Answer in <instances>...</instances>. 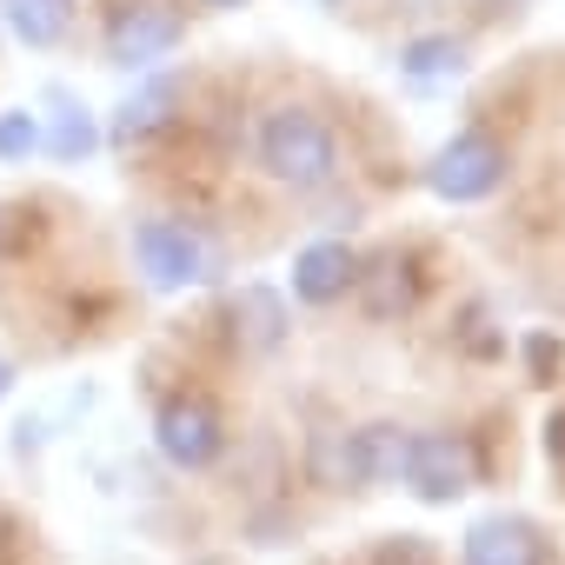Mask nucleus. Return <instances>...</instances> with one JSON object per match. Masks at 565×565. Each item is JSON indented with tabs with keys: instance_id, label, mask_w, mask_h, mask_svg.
Listing matches in <instances>:
<instances>
[{
	"instance_id": "9d476101",
	"label": "nucleus",
	"mask_w": 565,
	"mask_h": 565,
	"mask_svg": "<svg viewBox=\"0 0 565 565\" xmlns=\"http://www.w3.org/2000/svg\"><path fill=\"white\" fill-rule=\"evenodd\" d=\"M226 313H233V340L246 353H273L279 340H287V300H279L273 287H239Z\"/></svg>"
},
{
	"instance_id": "ddd939ff",
	"label": "nucleus",
	"mask_w": 565,
	"mask_h": 565,
	"mask_svg": "<svg viewBox=\"0 0 565 565\" xmlns=\"http://www.w3.org/2000/svg\"><path fill=\"white\" fill-rule=\"evenodd\" d=\"M167 114H173V81H147L127 107H120V120H114V140H147V134H160L167 127Z\"/></svg>"
},
{
	"instance_id": "aec40b11",
	"label": "nucleus",
	"mask_w": 565,
	"mask_h": 565,
	"mask_svg": "<svg viewBox=\"0 0 565 565\" xmlns=\"http://www.w3.org/2000/svg\"><path fill=\"white\" fill-rule=\"evenodd\" d=\"M8 393H14V366H8V360H0V399H8Z\"/></svg>"
},
{
	"instance_id": "0eeeda50",
	"label": "nucleus",
	"mask_w": 565,
	"mask_h": 565,
	"mask_svg": "<svg viewBox=\"0 0 565 565\" xmlns=\"http://www.w3.org/2000/svg\"><path fill=\"white\" fill-rule=\"evenodd\" d=\"M459 565H545V532L525 512H486L466 525Z\"/></svg>"
},
{
	"instance_id": "7ed1b4c3",
	"label": "nucleus",
	"mask_w": 565,
	"mask_h": 565,
	"mask_svg": "<svg viewBox=\"0 0 565 565\" xmlns=\"http://www.w3.org/2000/svg\"><path fill=\"white\" fill-rule=\"evenodd\" d=\"M499 180H505V147L492 134H479V127L472 134H452L433 153V167H426V186L439 200H452V206H472V200L499 193Z\"/></svg>"
},
{
	"instance_id": "423d86ee",
	"label": "nucleus",
	"mask_w": 565,
	"mask_h": 565,
	"mask_svg": "<svg viewBox=\"0 0 565 565\" xmlns=\"http://www.w3.org/2000/svg\"><path fill=\"white\" fill-rule=\"evenodd\" d=\"M134 259L147 273V287H160V294L206 279V246L186 226H173V220H140L134 226Z\"/></svg>"
},
{
	"instance_id": "f3484780",
	"label": "nucleus",
	"mask_w": 565,
	"mask_h": 565,
	"mask_svg": "<svg viewBox=\"0 0 565 565\" xmlns=\"http://www.w3.org/2000/svg\"><path fill=\"white\" fill-rule=\"evenodd\" d=\"M34 147H41V120H34L28 107L0 114V160H28Z\"/></svg>"
},
{
	"instance_id": "a211bd4d",
	"label": "nucleus",
	"mask_w": 565,
	"mask_h": 565,
	"mask_svg": "<svg viewBox=\"0 0 565 565\" xmlns=\"http://www.w3.org/2000/svg\"><path fill=\"white\" fill-rule=\"evenodd\" d=\"M366 565H439V552L419 539V532H393V539H380L373 545V558Z\"/></svg>"
},
{
	"instance_id": "20e7f679",
	"label": "nucleus",
	"mask_w": 565,
	"mask_h": 565,
	"mask_svg": "<svg viewBox=\"0 0 565 565\" xmlns=\"http://www.w3.org/2000/svg\"><path fill=\"white\" fill-rule=\"evenodd\" d=\"M180 34L186 28H180V14L167 8V0H127V8H114V21H107V61L140 74V67L167 61L180 47Z\"/></svg>"
},
{
	"instance_id": "dca6fc26",
	"label": "nucleus",
	"mask_w": 565,
	"mask_h": 565,
	"mask_svg": "<svg viewBox=\"0 0 565 565\" xmlns=\"http://www.w3.org/2000/svg\"><path fill=\"white\" fill-rule=\"evenodd\" d=\"M313 479L320 486H360V452H353V433H320L313 439Z\"/></svg>"
},
{
	"instance_id": "f257e3e1",
	"label": "nucleus",
	"mask_w": 565,
	"mask_h": 565,
	"mask_svg": "<svg viewBox=\"0 0 565 565\" xmlns=\"http://www.w3.org/2000/svg\"><path fill=\"white\" fill-rule=\"evenodd\" d=\"M259 167L294 193H320L340 173V140L313 107H273L259 120Z\"/></svg>"
},
{
	"instance_id": "f03ea898",
	"label": "nucleus",
	"mask_w": 565,
	"mask_h": 565,
	"mask_svg": "<svg viewBox=\"0 0 565 565\" xmlns=\"http://www.w3.org/2000/svg\"><path fill=\"white\" fill-rule=\"evenodd\" d=\"M479 459L459 433H406V459H399V486L426 505H452L459 492H472Z\"/></svg>"
},
{
	"instance_id": "412c9836",
	"label": "nucleus",
	"mask_w": 565,
	"mask_h": 565,
	"mask_svg": "<svg viewBox=\"0 0 565 565\" xmlns=\"http://www.w3.org/2000/svg\"><path fill=\"white\" fill-rule=\"evenodd\" d=\"M200 8H239V0H200Z\"/></svg>"
},
{
	"instance_id": "1a4fd4ad",
	"label": "nucleus",
	"mask_w": 565,
	"mask_h": 565,
	"mask_svg": "<svg viewBox=\"0 0 565 565\" xmlns=\"http://www.w3.org/2000/svg\"><path fill=\"white\" fill-rule=\"evenodd\" d=\"M353 273H360V259H353L347 239H313V246L294 259V294H300L307 307H333V300L353 287Z\"/></svg>"
},
{
	"instance_id": "6e6552de",
	"label": "nucleus",
	"mask_w": 565,
	"mask_h": 565,
	"mask_svg": "<svg viewBox=\"0 0 565 565\" xmlns=\"http://www.w3.org/2000/svg\"><path fill=\"white\" fill-rule=\"evenodd\" d=\"M353 287L366 294L373 320H399V313L419 307V259L413 253H380L366 273H353Z\"/></svg>"
},
{
	"instance_id": "f8f14e48",
	"label": "nucleus",
	"mask_w": 565,
	"mask_h": 565,
	"mask_svg": "<svg viewBox=\"0 0 565 565\" xmlns=\"http://www.w3.org/2000/svg\"><path fill=\"white\" fill-rule=\"evenodd\" d=\"M353 452H360V486H399V459H406L399 426H360Z\"/></svg>"
},
{
	"instance_id": "4468645a",
	"label": "nucleus",
	"mask_w": 565,
	"mask_h": 565,
	"mask_svg": "<svg viewBox=\"0 0 565 565\" xmlns=\"http://www.w3.org/2000/svg\"><path fill=\"white\" fill-rule=\"evenodd\" d=\"M399 67H406L413 81H459V74H466V47L446 41V34H426V41H413V47L399 54Z\"/></svg>"
},
{
	"instance_id": "39448f33",
	"label": "nucleus",
	"mask_w": 565,
	"mask_h": 565,
	"mask_svg": "<svg viewBox=\"0 0 565 565\" xmlns=\"http://www.w3.org/2000/svg\"><path fill=\"white\" fill-rule=\"evenodd\" d=\"M153 446L167 452V466L206 472L220 459V446H226V426H220V413L206 399H167L160 419H153Z\"/></svg>"
},
{
	"instance_id": "6ab92c4d",
	"label": "nucleus",
	"mask_w": 565,
	"mask_h": 565,
	"mask_svg": "<svg viewBox=\"0 0 565 565\" xmlns=\"http://www.w3.org/2000/svg\"><path fill=\"white\" fill-rule=\"evenodd\" d=\"M525 360H532V373H539V380H552V366H558V340L532 333V340H525Z\"/></svg>"
},
{
	"instance_id": "9b49d317",
	"label": "nucleus",
	"mask_w": 565,
	"mask_h": 565,
	"mask_svg": "<svg viewBox=\"0 0 565 565\" xmlns=\"http://www.w3.org/2000/svg\"><path fill=\"white\" fill-rule=\"evenodd\" d=\"M0 8H8L14 41H28V47H54L74 28V0H0Z\"/></svg>"
},
{
	"instance_id": "2eb2a0df",
	"label": "nucleus",
	"mask_w": 565,
	"mask_h": 565,
	"mask_svg": "<svg viewBox=\"0 0 565 565\" xmlns=\"http://www.w3.org/2000/svg\"><path fill=\"white\" fill-rule=\"evenodd\" d=\"M41 140H47V147H54L61 160H87L100 134H94V114H87V107H74L67 94H54V127H47Z\"/></svg>"
}]
</instances>
